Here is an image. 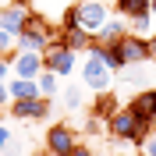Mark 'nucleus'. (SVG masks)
Listing matches in <instances>:
<instances>
[{
  "label": "nucleus",
  "instance_id": "nucleus-10",
  "mask_svg": "<svg viewBox=\"0 0 156 156\" xmlns=\"http://www.w3.org/2000/svg\"><path fill=\"white\" fill-rule=\"evenodd\" d=\"M11 64H14V75L18 78H39V71H43V53H36V50H18Z\"/></svg>",
  "mask_w": 156,
  "mask_h": 156
},
{
  "label": "nucleus",
  "instance_id": "nucleus-17",
  "mask_svg": "<svg viewBox=\"0 0 156 156\" xmlns=\"http://www.w3.org/2000/svg\"><path fill=\"white\" fill-rule=\"evenodd\" d=\"M36 82H39V92H43L46 99H53V96L60 92V75H57V71H50V68H43V71H39V78H36Z\"/></svg>",
  "mask_w": 156,
  "mask_h": 156
},
{
  "label": "nucleus",
  "instance_id": "nucleus-9",
  "mask_svg": "<svg viewBox=\"0 0 156 156\" xmlns=\"http://www.w3.org/2000/svg\"><path fill=\"white\" fill-rule=\"evenodd\" d=\"M124 36H128V21H121V18H107L96 32H92V43H99V46H117Z\"/></svg>",
  "mask_w": 156,
  "mask_h": 156
},
{
  "label": "nucleus",
  "instance_id": "nucleus-29",
  "mask_svg": "<svg viewBox=\"0 0 156 156\" xmlns=\"http://www.w3.org/2000/svg\"><path fill=\"white\" fill-rule=\"evenodd\" d=\"M0 114H4V103H0Z\"/></svg>",
  "mask_w": 156,
  "mask_h": 156
},
{
  "label": "nucleus",
  "instance_id": "nucleus-7",
  "mask_svg": "<svg viewBox=\"0 0 156 156\" xmlns=\"http://www.w3.org/2000/svg\"><path fill=\"white\" fill-rule=\"evenodd\" d=\"M117 50H121L124 64H142V60H149V39L135 36V32H128V36L117 43Z\"/></svg>",
  "mask_w": 156,
  "mask_h": 156
},
{
  "label": "nucleus",
  "instance_id": "nucleus-22",
  "mask_svg": "<svg viewBox=\"0 0 156 156\" xmlns=\"http://www.w3.org/2000/svg\"><path fill=\"white\" fill-rule=\"evenodd\" d=\"M11 50H14V32H7V29H0V57H7Z\"/></svg>",
  "mask_w": 156,
  "mask_h": 156
},
{
  "label": "nucleus",
  "instance_id": "nucleus-6",
  "mask_svg": "<svg viewBox=\"0 0 156 156\" xmlns=\"http://www.w3.org/2000/svg\"><path fill=\"white\" fill-rule=\"evenodd\" d=\"M25 4H29V0H11V4H4V7H0V29H7V32L18 36V32L25 29L29 14H32Z\"/></svg>",
  "mask_w": 156,
  "mask_h": 156
},
{
  "label": "nucleus",
  "instance_id": "nucleus-30",
  "mask_svg": "<svg viewBox=\"0 0 156 156\" xmlns=\"http://www.w3.org/2000/svg\"><path fill=\"white\" fill-rule=\"evenodd\" d=\"M43 156H53V153H43Z\"/></svg>",
  "mask_w": 156,
  "mask_h": 156
},
{
  "label": "nucleus",
  "instance_id": "nucleus-4",
  "mask_svg": "<svg viewBox=\"0 0 156 156\" xmlns=\"http://www.w3.org/2000/svg\"><path fill=\"white\" fill-rule=\"evenodd\" d=\"M75 50H68L64 43H50L46 50H43V68H50V71H57L60 78L64 75H71L75 71Z\"/></svg>",
  "mask_w": 156,
  "mask_h": 156
},
{
  "label": "nucleus",
  "instance_id": "nucleus-8",
  "mask_svg": "<svg viewBox=\"0 0 156 156\" xmlns=\"http://www.w3.org/2000/svg\"><path fill=\"white\" fill-rule=\"evenodd\" d=\"M107 18H110L107 4H99V0H82V4H78V21H82V29L96 32Z\"/></svg>",
  "mask_w": 156,
  "mask_h": 156
},
{
  "label": "nucleus",
  "instance_id": "nucleus-23",
  "mask_svg": "<svg viewBox=\"0 0 156 156\" xmlns=\"http://www.w3.org/2000/svg\"><path fill=\"white\" fill-rule=\"evenodd\" d=\"M138 149H142V156H156V131H149V135H146V142H142Z\"/></svg>",
  "mask_w": 156,
  "mask_h": 156
},
{
  "label": "nucleus",
  "instance_id": "nucleus-14",
  "mask_svg": "<svg viewBox=\"0 0 156 156\" xmlns=\"http://www.w3.org/2000/svg\"><path fill=\"white\" fill-rule=\"evenodd\" d=\"M64 46L75 50V53H82V50L92 46V32L82 29V25H78V29H68V32H64Z\"/></svg>",
  "mask_w": 156,
  "mask_h": 156
},
{
  "label": "nucleus",
  "instance_id": "nucleus-19",
  "mask_svg": "<svg viewBox=\"0 0 156 156\" xmlns=\"http://www.w3.org/2000/svg\"><path fill=\"white\" fill-rule=\"evenodd\" d=\"M82 103H85V89L82 85H71V89H64V107L75 114V110H82Z\"/></svg>",
  "mask_w": 156,
  "mask_h": 156
},
{
  "label": "nucleus",
  "instance_id": "nucleus-11",
  "mask_svg": "<svg viewBox=\"0 0 156 156\" xmlns=\"http://www.w3.org/2000/svg\"><path fill=\"white\" fill-rule=\"evenodd\" d=\"M117 78H121L124 85H138V89L153 85V78H149V71H146V60H142V64H124V68L117 71Z\"/></svg>",
  "mask_w": 156,
  "mask_h": 156
},
{
  "label": "nucleus",
  "instance_id": "nucleus-15",
  "mask_svg": "<svg viewBox=\"0 0 156 156\" xmlns=\"http://www.w3.org/2000/svg\"><path fill=\"white\" fill-rule=\"evenodd\" d=\"M117 110H121V107H117V96L110 92V89H103V92H96V107H92V114H96V117H103V121H110V117H114Z\"/></svg>",
  "mask_w": 156,
  "mask_h": 156
},
{
  "label": "nucleus",
  "instance_id": "nucleus-18",
  "mask_svg": "<svg viewBox=\"0 0 156 156\" xmlns=\"http://www.w3.org/2000/svg\"><path fill=\"white\" fill-rule=\"evenodd\" d=\"M117 11H121V18H135V14L149 11V0H117Z\"/></svg>",
  "mask_w": 156,
  "mask_h": 156
},
{
  "label": "nucleus",
  "instance_id": "nucleus-20",
  "mask_svg": "<svg viewBox=\"0 0 156 156\" xmlns=\"http://www.w3.org/2000/svg\"><path fill=\"white\" fill-rule=\"evenodd\" d=\"M25 153H29V142L25 138H14V135L7 138V146L0 149V156H25Z\"/></svg>",
  "mask_w": 156,
  "mask_h": 156
},
{
  "label": "nucleus",
  "instance_id": "nucleus-1",
  "mask_svg": "<svg viewBox=\"0 0 156 156\" xmlns=\"http://www.w3.org/2000/svg\"><path fill=\"white\" fill-rule=\"evenodd\" d=\"M82 85L92 89V92H103V89L114 85V71L107 68V60H103V57L89 53V60L82 64Z\"/></svg>",
  "mask_w": 156,
  "mask_h": 156
},
{
  "label": "nucleus",
  "instance_id": "nucleus-5",
  "mask_svg": "<svg viewBox=\"0 0 156 156\" xmlns=\"http://www.w3.org/2000/svg\"><path fill=\"white\" fill-rule=\"evenodd\" d=\"M75 146H78V135H75V128H71V124H53V128L46 131V153L68 156Z\"/></svg>",
  "mask_w": 156,
  "mask_h": 156
},
{
  "label": "nucleus",
  "instance_id": "nucleus-12",
  "mask_svg": "<svg viewBox=\"0 0 156 156\" xmlns=\"http://www.w3.org/2000/svg\"><path fill=\"white\" fill-rule=\"evenodd\" d=\"M46 46H50V39L43 36V32L29 29V25H25V29H21L18 36H14V50H36V53H43Z\"/></svg>",
  "mask_w": 156,
  "mask_h": 156
},
{
  "label": "nucleus",
  "instance_id": "nucleus-28",
  "mask_svg": "<svg viewBox=\"0 0 156 156\" xmlns=\"http://www.w3.org/2000/svg\"><path fill=\"white\" fill-rule=\"evenodd\" d=\"M149 14H153V18H156V0H149Z\"/></svg>",
  "mask_w": 156,
  "mask_h": 156
},
{
  "label": "nucleus",
  "instance_id": "nucleus-2",
  "mask_svg": "<svg viewBox=\"0 0 156 156\" xmlns=\"http://www.w3.org/2000/svg\"><path fill=\"white\" fill-rule=\"evenodd\" d=\"M50 110H53V99H46V96L11 99V117H18V121H46Z\"/></svg>",
  "mask_w": 156,
  "mask_h": 156
},
{
  "label": "nucleus",
  "instance_id": "nucleus-3",
  "mask_svg": "<svg viewBox=\"0 0 156 156\" xmlns=\"http://www.w3.org/2000/svg\"><path fill=\"white\" fill-rule=\"evenodd\" d=\"M138 121H146V117H138L131 107H121V110H117V114L107 121V135L117 138V142H131V135H135Z\"/></svg>",
  "mask_w": 156,
  "mask_h": 156
},
{
  "label": "nucleus",
  "instance_id": "nucleus-24",
  "mask_svg": "<svg viewBox=\"0 0 156 156\" xmlns=\"http://www.w3.org/2000/svg\"><path fill=\"white\" fill-rule=\"evenodd\" d=\"M68 156H92V149H89V146H82V142H78V146L75 149H71V153Z\"/></svg>",
  "mask_w": 156,
  "mask_h": 156
},
{
  "label": "nucleus",
  "instance_id": "nucleus-25",
  "mask_svg": "<svg viewBox=\"0 0 156 156\" xmlns=\"http://www.w3.org/2000/svg\"><path fill=\"white\" fill-rule=\"evenodd\" d=\"M7 138H11V128H4V124H0V149L7 146Z\"/></svg>",
  "mask_w": 156,
  "mask_h": 156
},
{
  "label": "nucleus",
  "instance_id": "nucleus-21",
  "mask_svg": "<svg viewBox=\"0 0 156 156\" xmlns=\"http://www.w3.org/2000/svg\"><path fill=\"white\" fill-rule=\"evenodd\" d=\"M82 21H78V4H71L68 11H64V18H60V29L68 32V29H78Z\"/></svg>",
  "mask_w": 156,
  "mask_h": 156
},
{
  "label": "nucleus",
  "instance_id": "nucleus-26",
  "mask_svg": "<svg viewBox=\"0 0 156 156\" xmlns=\"http://www.w3.org/2000/svg\"><path fill=\"white\" fill-rule=\"evenodd\" d=\"M149 60H156V36H149Z\"/></svg>",
  "mask_w": 156,
  "mask_h": 156
},
{
  "label": "nucleus",
  "instance_id": "nucleus-16",
  "mask_svg": "<svg viewBox=\"0 0 156 156\" xmlns=\"http://www.w3.org/2000/svg\"><path fill=\"white\" fill-rule=\"evenodd\" d=\"M128 32H135V36H142V39H149V36H156V18L153 14H135V18H128Z\"/></svg>",
  "mask_w": 156,
  "mask_h": 156
},
{
  "label": "nucleus",
  "instance_id": "nucleus-13",
  "mask_svg": "<svg viewBox=\"0 0 156 156\" xmlns=\"http://www.w3.org/2000/svg\"><path fill=\"white\" fill-rule=\"evenodd\" d=\"M7 92H11V99H29V96H43V92H39V82H36V78H18V75H14V82L7 85Z\"/></svg>",
  "mask_w": 156,
  "mask_h": 156
},
{
  "label": "nucleus",
  "instance_id": "nucleus-27",
  "mask_svg": "<svg viewBox=\"0 0 156 156\" xmlns=\"http://www.w3.org/2000/svg\"><path fill=\"white\" fill-rule=\"evenodd\" d=\"M4 78H7V60L0 57V82H4Z\"/></svg>",
  "mask_w": 156,
  "mask_h": 156
}]
</instances>
